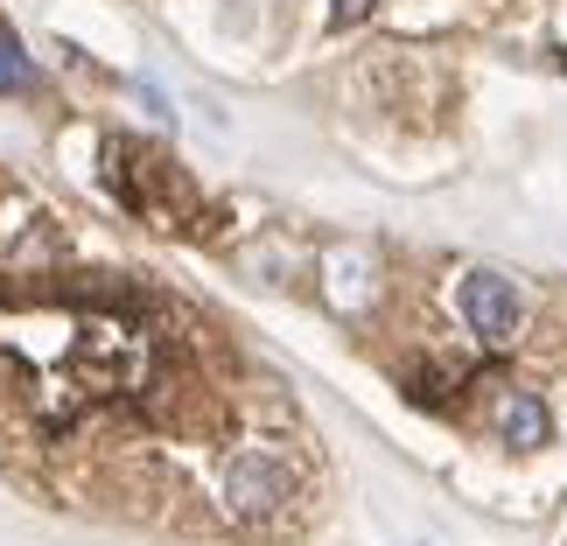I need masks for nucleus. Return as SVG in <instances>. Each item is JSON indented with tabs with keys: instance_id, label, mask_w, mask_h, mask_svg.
I'll list each match as a JSON object with an SVG mask.
<instances>
[{
	"instance_id": "20e7f679",
	"label": "nucleus",
	"mask_w": 567,
	"mask_h": 546,
	"mask_svg": "<svg viewBox=\"0 0 567 546\" xmlns=\"http://www.w3.org/2000/svg\"><path fill=\"white\" fill-rule=\"evenodd\" d=\"M491 427H497V442H512V449H547V442H554V413H547V400H539V392H526V385L497 392Z\"/></svg>"
},
{
	"instance_id": "7ed1b4c3",
	"label": "nucleus",
	"mask_w": 567,
	"mask_h": 546,
	"mask_svg": "<svg viewBox=\"0 0 567 546\" xmlns=\"http://www.w3.org/2000/svg\"><path fill=\"white\" fill-rule=\"evenodd\" d=\"M463 322L484 343H512L518 322H526V301H518V288H512L505 274L476 267V274H463Z\"/></svg>"
},
{
	"instance_id": "423d86ee",
	"label": "nucleus",
	"mask_w": 567,
	"mask_h": 546,
	"mask_svg": "<svg viewBox=\"0 0 567 546\" xmlns=\"http://www.w3.org/2000/svg\"><path fill=\"white\" fill-rule=\"evenodd\" d=\"M0 92H35V63L14 42V29H0Z\"/></svg>"
},
{
	"instance_id": "f03ea898",
	"label": "nucleus",
	"mask_w": 567,
	"mask_h": 546,
	"mask_svg": "<svg viewBox=\"0 0 567 546\" xmlns=\"http://www.w3.org/2000/svg\"><path fill=\"white\" fill-rule=\"evenodd\" d=\"M217 497H225V512L238 518V526H259V518L288 512L295 470L280 463L274 449H238L231 463H225V476H217Z\"/></svg>"
},
{
	"instance_id": "f257e3e1",
	"label": "nucleus",
	"mask_w": 567,
	"mask_h": 546,
	"mask_svg": "<svg viewBox=\"0 0 567 546\" xmlns=\"http://www.w3.org/2000/svg\"><path fill=\"white\" fill-rule=\"evenodd\" d=\"M147 371H155V337H147L134 316H120V309L78 316L71 337H63V371L50 385H35L42 392V421L63 427L92 400H126V392L147 385Z\"/></svg>"
},
{
	"instance_id": "0eeeda50",
	"label": "nucleus",
	"mask_w": 567,
	"mask_h": 546,
	"mask_svg": "<svg viewBox=\"0 0 567 546\" xmlns=\"http://www.w3.org/2000/svg\"><path fill=\"white\" fill-rule=\"evenodd\" d=\"M372 8H379V0H330V21H337V29H351V21H364Z\"/></svg>"
},
{
	"instance_id": "39448f33",
	"label": "nucleus",
	"mask_w": 567,
	"mask_h": 546,
	"mask_svg": "<svg viewBox=\"0 0 567 546\" xmlns=\"http://www.w3.org/2000/svg\"><path fill=\"white\" fill-rule=\"evenodd\" d=\"M372 295H379V274H372V259H364V253H330V309L358 316Z\"/></svg>"
}]
</instances>
